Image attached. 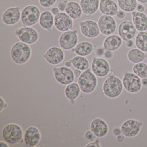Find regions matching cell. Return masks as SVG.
<instances>
[{
    "label": "cell",
    "instance_id": "816d5d0a",
    "mask_svg": "<svg viewBox=\"0 0 147 147\" xmlns=\"http://www.w3.org/2000/svg\"><path fill=\"white\" fill-rule=\"evenodd\" d=\"M107 75H108V76H109V77H112V76H115V72H114L113 71H112V70H111V71L110 70V71H109V73H108Z\"/></svg>",
    "mask_w": 147,
    "mask_h": 147
},
{
    "label": "cell",
    "instance_id": "4fadbf2b",
    "mask_svg": "<svg viewBox=\"0 0 147 147\" xmlns=\"http://www.w3.org/2000/svg\"><path fill=\"white\" fill-rule=\"evenodd\" d=\"M43 57L49 64L57 65L63 61L65 54L61 49L54 46L49 48L43 55Z\"/></svg>",
    "mask_w": 147,
    "mask_h": 147
},
{
    "label": "cell",
    "instance_id": "3957f363",
    "mask_svg": "<svg viewBox=\"0 0 147 147\" xmlns=\"http://www.w3.org/2000/svg\"><path fill=\"white\" fill-rule=\"evenodd\" d=\"M78 84L84 93H92L96 88L98 80L95 75L89 69L82 73L78 78Z\"/></svg>",
    "mask_w": 147,
    "mask_h": 147
},
{
    "label": "cell",
    "instance_id": "f907efd6",
    "mask_svg": "<svg viewBox=\"0 0 147 147\" xmlns=\"http://www.w3.org/2000/svg\"><path fill=\"white\" fill-rule=\"evenodd\" d=\"M65 66H66V67L69 68L70 67H72V65H73V64H72V62L69 61L66 62L65 63Z\"/></svg>",
    "mask_w": 147,
    "mask_h": 147
},
{
    "label": "cell",
    "instance_id": "ba28073f",
    "mask_svg": "<svg viewBox=\"0 0 147 147\" xmlns=\"http://www.w3.org/2000/svg\"><path fill=\"white\" fill-rule=\"evenodd\" d=\"M54 77L56 80L63 85H68L74 82L75 75L74 72L67 67H55L53 68Z\"/></svg>",
    "mask_w": 147,
    "mask_h": 147
},
{
    "label": "cell",
    "instance_id": "f5cc1de1",
    "mask_svg": "<svg viewBox=\"0 0 147 147\" xmlns=\"http://www.w3.org/2000/svg\"><path fill=\"white\" fill-rule=\"evenodd\" d=\"M97 137H98L96 136H95L94 135V136H93L92 137V138L90 139V141H91V142H95V141H96L98 140V138H97Z\"/></svg>",
    "mask_w": 147,
    "mask_h": 147
},
{
    "label": "cell",
    "instance_id": "f1b7e54d",
    "mask_svg": "<svg viewBox=\"0 0 147 147\" xmlns=\"http://www.w3.org/2000/svg\"><path fill=\"white\" fill-rule=\"evenodd\" d=\"M128 59L132 63H138L142 62L147 57V55L139 49L130 50L128 53Z\"/></svg>",
    "mask_w": 147,
    "mask_h": 147
},
{
    "label": "cell",
    "instance_id": "9c48e42d",
    "mask_svg": "<svg viewBox=\"0 0 147 147\" xmlns=\"http://www.w3.org/2000/svg\"><path fill=\"white\" fill-rule=\"evenodd\" d=\"M100 32L105 36H110L115 32L117 28L116 20L112 16L103 15L98 20Z\"/></svg>",
    "mask_w": 147,
    "mask_h": 147
},
{
    "label": "cell",
    "instance_id": "60d3db41",
    "mask_svg": "<svg viewBox=\"0 0 147 147\" xmlns=\"http://www.w3.org/2000/svg\"><path fill=\"white\" fill-rule=\"evenodd\" d=\"M60 10L58 9V7H52L51 10V13H52L53 15H55V16L58 14L60 12Z\"/></svg>",
    "mask_w": 147,
    "mask_h": 147
},
{
    "label": "cell",
    "instance_id": "e0dca14e",
    "mask_svg": "<svg viewBox=\"0 0 147 147\" xmlns=\"http://www.w3.org/2000/svg\"><path fill=\"white\" fill-rule=\"evenodd\" d=\"M24 139L27 147L37 146L41 140V132L36 127L30 126L25 132Z\"/></svg>",
    "mask_w": 147,
    "mask_h": 147
},
{
    "label": "cell",
    "instance_id": "7dc6e473",
    "mask_svg": "<svg viewBox=\"0 0 147 147\" xmlns=\"http://www.w3.org/2000/svg\"><path fill=\"white\" fill-rule=\"evenodd\" d=\"M142 83L144 87H147V79L146 78L143 79L142 80Z\"/></svg>",
    "mask_w": 147,
    "mask_h": 147
},
{
    "label": "cell",
    "instance_id": "e575fe53",
    "mask_svg": "<svg viewBox=\"0 0 147 147\" xmlns=\"http://www.w3.org/2000/svg\"><path fill=\"white\" fill-rule=\"evenodd\" d=\"M86 147H101V145L100 144V140L98 139L97 141H95L94 142H92L89 143L88 144L86 145L85 146Z\"/></svg>",
    "mask_w": 147,
    "mask_h": 147
},
{
    "label": "cell",
    "instance_id": "8fae6325",
    "mask_svg": "<svg viewBox=\"0 0 147 147\" xmlns=\"http://www.w3.org/2000/svg\"><path fill=\"white\" fill-rule=\"evenodd\" d=\"M54 20V25L59 31L65 32L73 30L74 20L66 13H59L55 16Z\"/></svg>",
    "mask_w": 147,
    "mask_h": 147
},
{
    "label": "cell",
    "instance_id": "8992f818",
    "mask_svg": "<svg viewBox=\"0 0 147 147\" xmlns=\"http://www.w3.org/2000/svg\"><path fill=\"white\" fill-rule=\"evenodd\" d=\"M14 33L20 41L29 45L36 43L39 39L38 32L31 26L18 28Z\"/></svg>",
    "mask_w": 147,
    "mask_h": 147
},
{
    "label": "cell",
    "instance_id": "7402d4cb",
    "mask_svg": "<svg viewBox=\"0 0 147 147\" xmlns=\"http://www.w3.org/2000/svg\"><path fill=\"white\" fill-rule=\"evenodd\" d=\"M132 20L136 29L138 31L144 32L147 30V16L139 12L131 13Z\"/></svg>",
    "mask_w": 147,
    "mask_h": 147
},
{
    "label": "cell",
    "instance_id": "2e32d148",
    "mask_svg": "<svg viewBox=\"0 0 147 147\" xmlns=\"http://www.w3.org/2000/svg\"><path fill=\"white\" fill-rule=\"evenodd\" d=\"M136 30L132 22L129 20H125L119 24L118 32L120 38L126 42L131 40L134 37Z\"/></svg>",
    "mask_w": 147,
    "mask_h": 147
},
{
    "label": "cell",
    "instance_id": "7bdbcfd3",
    "mask_svg": "<svg viewBox=\"0 0 147 147\" xmlns=\"http://www.w3.org/2000/svg\"><path fill=\"white\" fill-rule=\"evenodd\" d=\"M125 136L123 134H119L118 136H117L116 140L119 142H122L124 140Z\"/></svg>",
    "mask_w": 147,
    "mask_h": 147
},
{
    "label": "cell",
    "instance_id": "5b68a950",
    "mask_svg": "<svg viewBox=\"0 0 147 147\" xmlns=\"http://www.w3.org/2000/svg\"><path fill=\"white\" fill-rule=\"evenodd\" d=\"M41 14L40 10L36 6H26L21 11V21L23 27L32 26L36 24L39 22Z\"/></svg>",
    "mask_w": 147,
    "mask_h": 147
},
{
    "label": "cell",
    "instance_id": "11a10c76",
    "mask_svg": "<svg viewBox=\"0 0 147 147\" xmlns=\"http://www.w3.org/2000/svg\"><path fill=\"white\" fill-rule=\"evenodd\" d=\"M65 1V0H57V2H64V1Z\"/></svg>",
    "mask_w": 147,
    "mask_h": 147
},
{
    "label": "cell",
    "instance_id": "7a4b0ae2",
    "mask_svg": "<svg viewBox=\"0 0 147 147\" xmlns=\"http://www.w3.org/2000/svg\"><path fill=\"white\" fill-rule=\"evenodd\" d=\"M23 129L22 127L16 123H10L4 127L2 130L3 138L7 142L11 144L23 143Z\"/></svg>",
    "mask_w": 147,
    "mask_h": 147
},
{
    "label": "cell",
    "instance_id": "4dcf8cb0",
    "mask_svg": "<svg viewBox=\"0 0 147 147\" xmlns=\"http://www.w3.org/2000/svg\"><path fill=\"white\" fill-rule=\"evenodd\" d=\"M135 44L138 49L144 52H147V32H141L136 37Z\"/></svg>",
    "mask_w": 147,
    "mask_h": 147
},
{
    "label": "cell",
    "instance_id": "6da1fadb",
    "mask_svg": "<svg viewBox=\"0 0 147 147\" xmlns=\"http://www.w3.org/2000/svg\"><path fill=\"white\" fill-rule=\"evenodd\" d=\"M32 50L29 45L21 41L16 42L11 49V55L14 62L19 65L27 63L31 57Z\"/></svg>",
    "mask_w": 147,
    "mask_h": 147
},
{
    "label": "cell",
    "instance_id": "ee69618b",
    "mask_svg": "<svg viewBox=\"0 0 147 147\" xmlns=\"http://www.w3.org/2000/svg\"><path fill=\"white\" fill-rule=\"evenodd\" d=\"M121 129L117 127L115 128L113 130V133L115 136H117L121 134Z\"/></svg>",
    "mask_w": 147,
    "mask_h": 147
},
{
    "label": "cell",
    "instance_id": "277c9868",
    "mask_svg": "<svg viewBox=\"0 0 147 147\" xmlns=\"http://www.w3.org/2000/svg\"><path fill=\"white\" fill-rule=\"evenodd\" d=\"M123 86L122 81L119 78L116 76L109 77L103 84V92L107 97L114 98L122 93Z\"/></svg>",
    "mask_w": 147,
    "mask_h": 147
},
{
    "label": "cell",
    "instance_id": "d4e9b609",
    "mask_svg": "<svg viewBox=\"0 0 147 147\" xmlns=\"http://www.w3.org/2000/svg\"><path fill=\"white\" fill-rule=\"evenodd\" d=\"M65 12L74 20L79 19L81 17L82 13L80 4L74 1L67 2Z\"/></svg>",
    "mask_w": 147,
    "mask_h": 147
},
{
    "label": "cell",
    "instance_id": "681fc988",
    "mask_svg": "<svg viewBox=\"0 0 147 147\" xmlns=\"http://www.w3.org/2000/svg\"><path fill=\"white\" fill-rule=\"evenodd\" d=\"M93 48L94 50L96 51L98 50V49L100 48V45L98 43H95L93 45Z\"/></svg>",
    "mask_w": 147,
    "mask_h": 147
},
{
    "label": "cell",
    "instance_id": "db71d44e",
    "mask_svg": "<svg viewBox=\"0 0 147 147\" xmlns=\"http://www.w3.org/2000/svg\"><path fill=\"white\" fill-rule=\"evenodd\" d=\"M136 1L142 4H145L147 3V0H136Z\"/></svg>",
    "mask_w": 147,
    "mask_h": 147
},
{
    "label": "cell",
    "instance_id": "8d00e7d4",
    "mask_svg": "<svg viewBox=\"0 0 147 147\" xmlns=\"http://www.w3.org/2000/svg\"><path fill=\"white\" fill-rule=\"evenodd\" d=\"M126 16L125 12L123 11H119L117 12L116 15V18L119 20L123 19Z\"/></svg>",
    "mask_w": 147,
    "mask_h": 147
},
{
    "label": "cell",
    "instance_id": "d590c367",
    "mask_svg": "<svg viewBox=\"0 0 147 147\" xmlns=\"http://www.w3.org/2000/svg\"><path fill=\"white\" fill-rule=\"evenodd\" d=\"M1 104H0V112L4 110V109L6 108L7 107V104L6 103L5 100L2 98L1 96Z\"/></svg>",
    "mask_w": 147,
    "mask_h": 147
},
{
    "label": "cell",
    "instance_id": "ac0fdd59",
    "mask_svg": "<svg viewBox=\"0 0 147 147\" xmlns=\"http://www.w3.org/2000/svg\"><path fill=\"white\" fill-rule=\"evenodd\" d=\"M141 126L140 123L135 119H128L122 125L121 133L128 137L137 136L140 131Z\"/></svg>",
    "mask_w": 147,
    "mask_h": 147
},
{
    "label": "cell",
    "instance_id": "d6a6232c",
    "mask_svg": "<svg viewBox=\"0 0 147 147\" xmlns=\"http://www.w3.org/2000/svg\"><path fill=\"white\" fill-rule=\"evenodd\" d=\"M57 0H39L40 5L44 8H49L54 5Z\"/></svg>",
    "mask_w": 147,
    "mask_h": 147
},
{
    "label": "cell",
    "instance_id": "f35d334b",
    "mask_svg": "<svg viewBox=\"0 0 147 147\" xmlns=\"http://www.w3.org/2000/svg\"><path fill=\"white\" fill-rule=\"evenodd\" d=\"M105 49L99 48L95 51V55L98 57H101L105 54Z\"/></svg>",
    "mask_w": 147,
    "mask_h": 147
},
{
    "label": "cell",
    "instance_id": "bcb514c9",
    "mask_svg": "<svg viewBox=\"0 0 147 147\" xmlns=\"http://www.w3.org/2000/svg\"><path fill=\"white\" fill-rule=\"evenodd\" d=\"M75 76L76 77H79L81 74V71L79 69H75L74 72Z\"/></svg>",
    "mask_w": 147,
    "mask_h": 147
},
{
    "label": "cell",
    "instance_id": "9a60e30c",
    "mask_svg": "<svg viewBox=\"0 0 147 147\" xmlns=\"http://www.w3.org/2000/svg\"><path fill=\"white\" fill-rule=\"evenodd\" d=\"M91 69L96 76L104 77L107 75L110 71V65L105 59L94 57L91 64Z\"/></svg>",
    "mask_w": 147,
    "mask_h": 147
},
{
    "label": "cell",
    "instance_id": "44dd1931",
    "mask_svg": "<svg viewBox=\"0 0 147 147\" xmlns=\"http://www.w3.org/2000/svg\"><path fill=\"white\" fill-rule=\"evenodd\" d=\"M99 10L104 15L113 16L118 12V7L113 0H101L100 3Z\"/></svg>",
    "mask_w": 147,
    "mask_h": 147
},
{
    "label": "cell",
    "instance_id": "4316f807",
    "mask_svg": "<svg viewBox=\"0 0 147 147\" xmlns=\"http://www.w3.org/2000/svg\"><path fill=\"white\" fill-rule=\"evenodd\" d=\"M80 91L79 84L75 82H73L68 85L65 88V95L68 99L74 100L79 97L80 93Z\"/></svg>",
    "mask_w": 147,
    "mask_h": 147
},
{
    "label": "cell",
    "instance_id": "b9f144b4",
    "mask_svg": "<svg viewBox=\"0 0 147 147\" xmlns=\"http://www.w3.org/2000/svg\"><path fill=\"white\" fill-rule=\"evenodd\" d=\"M136 10L139 12H143L145 10L144 7L141 4H138L136 7Z\"/></svg>",
    "mask_w": 147,
    "mask_h": 147
},
{
    "label": "cell",
    "instance_id": "52a82bcc",
    "mask_svg": "<svg viewBox=\"0 0 147 147\" xmlns=\"http://www.w3.org/2000/svg\"><path fill=\"white\" fill-rule=\"evenodd\" d=\"M78 42V31L75 30L63 32L59 38V44L63 49L71 50Z\"/></svg>",
    "mask_w": 147,
    "mask_h": 147
},
{
    "label": "cell",
    "instance_id": "f6af8a7d",
    "mask_svg": "<svg viewBox=\"0 0 147 147\" xmlns=\"http://www.w3.org/2000/svg\"><path fill=\"white\" fill-rule=\"evenodd\" d=\"M133 45H134V43H133V41L131 40L126 41V42H125V45L128 48H131L133 46Z\"/></svg>",
    "mask_w": 147,
    "mask_h": 147
},
{
    "label": "cell",
    "instance_id": "c3c4849f",
    "mask_svg": "<svg viewBox=\"0 0 147 147\" xmlns=\"http://www.w3.org/2000/svg\"><path fill=\"white\" fill-rule=\"evenodd\" d=\"M0 144H1V147H9L10 146L8 145L7 143L5 142H3V141H1L0 142Z\"/></svg>",
    "mask_w": 147,
    "mask_h": 147
},
{
    "label": "cell",
    "instance_id": "7c38bea8",
    "mask_svg": "<svg viewBox=\"0 0 147 147\" xmlns=\"http://www.w3.org/2000/svg\"><path fill=\"white\" fill-rule=\"evenodd\" d=\"M80 27L81 33L87 38H95L100 33L98 24L94 20H88L81 21Z\"/></svg>",
    "mask_w": 147,
    "mask_h": 147
},
{
    "label": "cell",
    "instance_id": "30bf717a",
    "mask_svg": "<svg viewBox=\"0 0 147 147\" xmlns=\"http://www.w3.org/2000/svg\"><path fill=\"white\" fill-rule=\"evenodd\" d=\"M142 81L139 76L132 73L125 75L123 80L124 87L126 91L136 93L140 91L142 86Z\"/></svg>",
    "mask_w": 147,
    "mask_h": 147
},
{
    "label": "cell",
    "instance_id": "cb8c5ba5",
    "mask_svg": "<svg viewBox=\"0 0 147 147\" xmlns=\"http://www.w3.org/2000/svg\"><path fill=\"white\" fill-rule=\"evenodd\" d=\"M122 44V39L117 35H111L104 42L103 46L106 50L113 51L117 50Z\"/></svg>",
    "mask_w": 147,
    "mask_h": 147
},
{
    "label": "cell",
    "instance_id": "484cf974",
    "mask_svg": "<svg viewBox=\"0 0 147 147\" xmlns=\"http://www.w3.org/2000/svg\"><path fill=\"white\" fill-rule=\"evenodd\" d=\"M71 50L77 55L88 56L93 51V45L88 42H82L77 44L76 47Z\"/></svg>",
    "mask_w": 147,
    "mask_h": 147
},
{
    "label": "cell",
    "instance_id": "f546056e",
    "mask_svg": "<svg viewBox=\"0 0 147 147\" xmlns=\"http://www.w3.org/2000/svg\"><path fill=\"white\" fill-rule=\"evenodd\" d=\"M119 8L126 12H132L136 9V0H117Z\"/></svg>",
    "mask_w": 147,
    "mask_h": 147
},
{
    "label": "cell",
    "instance_id": "836d02e7",
    "mask_svg": "<svg viewBox=\"0 0 147 147\" xmlns=\"http://www.w3.org/2000/svg\"><path fill=\"white\" fill-rule=\"evenodd\" d=\"M65 1L64 2H60L58 4L57 7L61 11L63 12L66 10L67 7V3L68 2L67 1Z\"/></svg>",
    "mask_w": 147,
    "mask_h": 147
},
{
    "label": "cell",
    "instance_id": "1f68e13d",
    "mask_svg": "<svg viewBox=\"0 0 147 147\" xmlns=\"http://www.w3.org/2000/svg\"><path fill=\"white\" fill-rule=\"evenodd\" d=\"M133 73L140 78H147V65L143 63H136L132 68Z\"/></svg>",
    "mask_w": 147,
    "mask_h": 147
},
{
    "label": "cell",
    "instance_id": "603a6c76",
    "mask_svg": "<svg viewBox=\"0 0 147 147\" xmlns=\"http://www.w3.org/2000/svg\"><path fill=\"white\" fill-rule=\"evenodd\" d=\"M55 17L51 12L44 11L41 13L39 20V24L43 29L48 32L51 31L54 25Z\"/></svg>",
    "mask_w": 147,
    "mask_h": 147
},
{
    "label": "cell",
    "instance_id": "83f0119b",
    "mask_svg": "<svg viewBox=\"0 0 147 147\" xmlns=\"http://www.w3.org/2000/svg\"><path fill=\"white\" fill-rule=\"evenodd\" d=\"M74 67L81 71H85L89 67V63L85 57L76 56L70 60Z\"/></svg>",
    "mask_w": 147,
    "mask_h": 147
},
{
    "label": "cell",
    "instance_id": "5bb4252c",
    "mask_svg": "<svg viewBox=\"0 0 147 147\" xmlns=\"http://www.w3.org/2000/svg\"><path fill=\"white\" fill-rule=\"evenodd\" d=\"M21 13L19 7H9L3 13L2 16V21L7 25H15L21 20Z\"/></svg>",
    "mask_w": 147,
    "mask_h": 147
},
{
    "label": "cell",
    "instance_id": "d6986e66",
    "mask_svg": "<svg viewBox=\"0 0 147 147\" xmlns=\"http://www.w3.org/2000/svg\"><path fill=\"white\" fill-rule=\"evenodd\" d=\"M90 129L98 137L105 136L108 132V126L103 119L98 118H95L91 122Z\"/></svg>",
    "mask_w": 147,
    "mask_h": 147
},
{
    "label": "cell",
    "instance_id": "ab89813d",
    "mask_svg": "<svg viewBox=\"0 0 147 147\" xmlns=\"http://www.w3.org/2000/svg\"><path fill=\"white\" fill-rule=\"evenodd\" d=\"M94 135V134L93 133L92 131H88L85 133V138L88 140H90Z\"/></svg>",
    "mask_w": 147,
    "mask_h": 147
},
{
    "label": "cell",
    "instance_id": "74e56055",
    "mask_svg": "<svg viewBox=\"0 0 147 147\" xmlns=\"http://www.w3.org/2000/svg\"><path fill=\"white\" fill-rule=\"evenodd\" d=\"M104 56L106 59L110 60L113 57V53L112 51L106 50L104 54Z\"/></svg>",
    "mask_w": 147,
    "mask_h": 147
},
{
    "label": "cell",
    "instance_id": "ffe728a7",
    "mask_svg": "<svg viewBox=\"0 0 147 147\" xmlns=\"http://www.w3.org/2000/svg\"><path fill=\"white\" fill-rule=\"evenodd\" d=\"M80 5L82 13L86 16L94 14L99 8V0H80Z\"/></svg>",
    "mask_w": 147,
    "mask_h": 147
}]
</instances>
